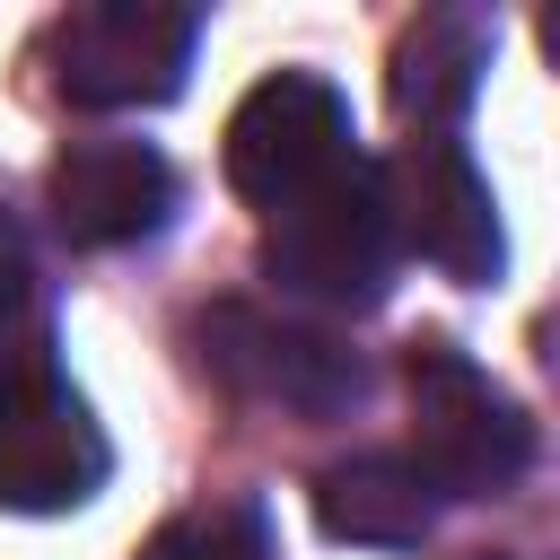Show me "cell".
I'll list each match as a JSON object with an SVG mask.
<instances>
[{
  "label": "cell",
  "mask_w": 560,
  "mask_h": 560,
  "mask_svg": "<svg viewBox=\"0 0 560 560\" xmlns=\"http://www.w3.org/2000/svg\"><path fill=\"white\" fill-rule=\"evenodd\" d=\"M394 262H402V228H394L385 166H368V158L332 166L315 192H298L262 219V271L289 298L350 315V306H376L394 289Z\"/></svg>",
  "instance_id": "cell-1"
},
{
  "label": "cell",
  "mask_w": 560,
  "mask_h": 560,
  "mask_svg": "<svg viewBox=\"0 0 560 560\" xmlns=\"http://www.w3.org/2000/svg\"><path fill=\"white\" fill-rule=\"evenodd\" d=\"M402 385H411V464L438 499H499L525 481L534 429L464 350L420 341L402 359Z\"/></svg>",
  "instance_id": "cell-2"
},
{
  "label": "cell",
  "mask_w": 560,
  "mask_h": 560,
  "mask_svg": "<svg viewBox=\"0 0 560 560\" xmlns=\"http://www.w3.org/2000/svg\"><path fill=\"white\" fill-rule=\"evenodd\" d=\"M105 472H114V446L88 420V402L70 394V376L44 350L0 359V508L61 516V508L96 499Z\"/></svg>",
  "instance_id": "cell-3"
},
{
  "label": "cell",
  "mask_w": 560,
  "mask_h": 560,
  "mask_svg": "<svg viewBox=\"0 0 560 560\" xmlns=\"http://www.w3.org/2000/svg\"><path fill=\"white\" fill-rule=\"evenodd\" d=\"M201 44V9L175 0H88L52 26V79L70 105L88 114H131V105H166L192 70Z\"/></svg>",
  "instance_id": "cell-4"
},
{
  "label": "cell",
  "mask_w": 560,
  "mask_h": 560,
  "mask_svg": "<svg viewBox=\"0 0 560 560\" xmlns=\"http://www.w3.org/2000/svg\"><path fill=\"white\" fill-rule=\"evenodd\" d=\"M201 368L245 394V402H271V411H298V420H332L368 394V368L359 350H341L332 332L298 324V315H271V306H210L201 315Z\"/></svg>",
  "instance_id": "cell-5"
},
{
  "label": "cell",
  "mask_w": 560,
  "mask_h": 560,
  "mask_svg": "<svg viewBox=\"0 0 560 560\" xmlns=\"http://www.w3.org/2000/svg\"><path fill=\"white\" fill-rule=\"evenodd\" d=\"M332 166H350V96L315 70H271L228 114V184L271 219L280 201L315 192Z\"/></svg>",
  "instance_id": "cell-6"
},
{
  "label": "cell",
  "mask_w": 560,
  "mask_h": 560,
  "mask_svg": "<svg viewBox=\"0 0 560 560\" xmlns=\"http://www.w3.org/2000/svg\"><path fill=\"white\" fill-rule=\"evenodd\" d=\"M385 192H394V228H402V245H420V262H438L446 280L490 289V280L508 271L499 201H490V175L472 166L464 140H446V131L411 140V149L385 166Z\"/></svg>",
  "instance_id": "cell-7"
},
{
  "label": "cell",
  "mask_w": 560,
  "mask_h": 560,
  "mask_svg": "<svg viewBox=\"0 0 560 560\" xmlns=\"http://www.w3.org/2000/svg\"><path fill=\"white\" fill-rule=\"evenodd\" d=\"M175 219V166L149 140H70L52 158V228L70 245H140Z\"/></svg>",
  "instance_id": "cell-8"
},
{
  "label": "cell",
  "mask_w": 560,
  "mask_h": 560,
  "mask_svg": "<svg viewBox=\"0 0 560 560\" xmlns=\"http://www.w3.org/2000/svg\"><path fill=\"white\" fill-rule=\"evenodd\" d=\"M315 525L332 542H368V551H411L438 525V490L420 481L411 455H350L332 472H315Z\"/></svg>",
  "instance_id": "cell-9"
},
{
  "label": "cell",
  "mask_w": 560,
  "mask_h": 560,
  "mask_svg": "<svg viewBox=\"0 0 560 560\" xmlns=\"http://www.w3.org/2000/svg\"><path fill=\"white\" fill-rule=\"evenodd\" d=\"M481 70H490V26L481 18H420L394 52V105L420 114V122H446V114L472 105Z\"/></svg>",
  "instance_id": "cell-10"
},
{
  "label": "cell",
  "mask_w": 560,
  "mask_h": 560,
  "mask_svg": "<svg viewBox=\"0 0 560 560\" xmlns=\"http://www.w3.org/2000/svg\"><path fill=\"white\" fill-rule=\"evenodd\" d=\"M149 560H271V516H262L254 499H236V508H192V516H175V525L149 542Z\"/></svg>",
  "instance_id": "cell-11"
},
{
  "label": "cell",
  "mask_w": 560,
  "mask_h": 560,
  "mask_svg": "<svg viewBox=\"0 0 560 560\" xmlns=\"http://www.w3.org/2000/svg\"><path fill=\"white\" fill-rule=\"evenodd\" d=\"M26 280H35V262H26V236L0 219V324L26 306Z\"/></svg>",
  "instance_id": "cell-12"
},
{
  "label": "cell",
  "mask_w": 560,
  "mask_h": 560,
  "mask_svg": "<svg viewBox=\"0 0 560 560\" xmlns=\"http://www.w3.org/2000/svg\"><path fill=\"white\" fill-rule=\"evenodd\" d=\"M481 560H499V551H481Z\"/></svg>",
  "instance_id": "cell-13"
}]
</instances>
